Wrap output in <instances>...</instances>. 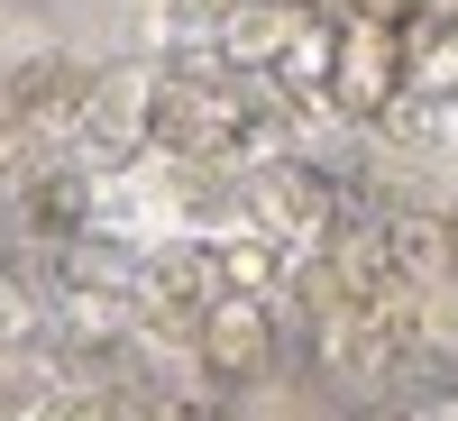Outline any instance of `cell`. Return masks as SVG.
I'll return each mask as SVG.
<instances>
[{"mask_svg":"<svg viewBox=\"0 0 458 421\" xmlns=\"http://www.w3.org/2000/svg\"><path fill=\"white\" fill-rule=\"evenodd\" d=\"M147 138L165 156H229V147L257 138V120H248V92L220 83V73H165L147 92Z\"/></svg>","mask_w":458,"mask_h":421,"instance_id":"cell-1","label":"cell"},{"mask_svg":"<svg viewBox=\"0 0 458 421\" xmlns=\"http://www.w3.org/2000/svg\"><path fill=\"white\" fill-rule=\"evenodd\" d=\"M403 28H376V19H349L339 28V73H330V110H349V120H386L403 101Z\"/></svg>","mask_w":458,"mask_h":421,"instance_id":"cell-2","label":"cell"},{"mask_svg":"<svg viewBox=\"0 0 458 421\" xmlns=\"http://www.w3.org/2000/svg\"><path fill=\"white\" fill-rule=\"evenodd\" d=\"M266 349H276V321H266L257 293H220V302H202V358H211L220 375H257Z\"/></svg>","mask_w":458,"mask_h":421,"instance_id":"cell-3","label":"cell"},{"mask_svg":"<svg viewBox=\"0 0 458 421\" xmlns=\"http://www.w3.org/2000/svg\"><path fill=\"white\" fill-rule=\"evenodd\" d=\"M293 19H302V0H239V10L220 19V55H229V73H266L284 55V37H293Z\"/></svg>","mask_w":458,"mask_h":421,"instance_id":"cell-4","label":"cell"},{"mask_svg":"<svg viewBox=\"0 0 458 421\" xmlns=\"http://www.w3.org/2000/svg\"><path fill=\"white\" fill-rule=\"evenodd\" d=\"M266 73H276L284 92H302V101H312V92L330 101V73H339V28L302 10V19H293V37H284V55L266 64Z\"/></svg>","mask_w":458,"mask_h":421,"instance_id":"cell-5","label":"cell"},{"mask_svg":"<svg viewBox=\"0 0 458 421\" xmlns=\"http://www.w3.org/2000/svg\"><path fill=\"white\" fill-rule=\"evenodd\" d=\"M386 239H394V265H403V284H449V229H440V220L403 211V220H386Z\"/></svg>","mask_w":458,"mask_h":421,"instance_id":"cell-6","label":"cell"},{"mask_svg":"<svg viewBox=\"0 0 458 421\" xmlns=\"http://www.w3.org/2000/svg\"><path fill=\"white\" fill-rule=\"evenodd\" d=\"M211 265H220V293H257V302H266V293L284 284V257L266 248V239H220Z\"/></svg>","mask_w":458,"mask_h":421,"instance_id":"cell-7","label":"cell"},{"mask_svg":"<svg viewBox=\"0 0 458 421\" xmlns=\"http://www.w3.org/2000/svg\"><path fill=\"white\" fill-rule=\"evenodd\" d=\"M28 220H37V229H55V239H64V229H83V183H73V174L28 183Z\"/></svg>","mask_w":458,"mask_h":421,"instance_id":"cell-8","label":"cell"},{"mask_svg":"<svg viewBox=\"0 0 458 421\" xmlns=\"http://www.w3.org/2000/svg\"><path fill=\"white\" fill-rule=\"evenodd\" d=\"M64 101H83V73L73 64H28L19 73V110H64Z\"/></svg>","mask_w":458,"mask_h":421,"instance_id":"cell-9","label":"cell"},{"mask_svg":"<svg viewBox=\"0 0 458 421\" xmlns=\"http://www.w3.org/2000/svg\"><path fill=\"white\" fill-rule=\"evenodd\" d=\"M349 19H376V28H412L422 0H349Z\"/></svg>","mask_w":458,"mask_h":421,"instance_id":"cell-10","label":"cell"},{"mask_svg":"<svg viewBox=\"0 0 458 421\" xmlns=\"http://www.w3.org/2000/svg\"><path fill=\"white\" fill-rule=\"evenodd\" d=\"M431 83H449V92H458V37H449V55H440V73H431Z\"/></svg>","mask_w":458,"mask_h":421,"instance_id":"cell-11","label":"cell"},{"mask_svg":"<svg viewBox=\"0 0 458 421\" xmlns=\"http://www.w3.org/2000/svg\"><path fill=\"white\" fill-rule=\"evenodd\" d=\"M422 19H440V28H458V0H422Z\"/></svg>","mask_w":458,"mask_h":421,"instance_id":"cell-12","label":"cell"},{"mask_svg":"<svg viewBox=\"0 0 458 421\" xmlns=\"http://www.w3.org/2000/svg\"><path fill=\"white\" fill-rule=\"evenodd\" d=\"M302 10H312V0H302Z\"/></svg>","mask_w":458,"mask_h":421,"instance_id":"cell-13","label":"cell"}]
</instances>
